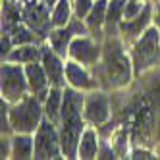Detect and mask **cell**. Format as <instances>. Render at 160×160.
Listing matches in <instances>:
<instances>
[{"mask_svg": "<svg viewBox=\"0 0 160 160\" xmlns=\"http://www.w3.org/2000/svg\"><path fill=\"white\" fill-rule=\"evenodd\" d=\"M93 72L100 83V89L118 91L125 89L135 81L133 62L129 48L125 42L116 37H106L102 42V60L93 68Z\"/></svg>", "mask_w": 160, "mask_h": 160, "instance_id": "obj_1", "label": "cell"}, {"mask_svg": "<svg viewBox=\"0 0 160 160\" xmlns=\"http://www.w3.org/2000/svg\"><path fill=\"white\" fill-rule=\"evenodd\" d=\"M129 54L133 62L135 79L147 73L148 70H152V68L160 66V29L158 25H154V21L129 47Z\"/></svg>", "mask_w": 160, "mask_h": 160, "instance_id": "obj_2", "label": "cell"}, {"mask_svg": "<svg viewBox=\"0 0 160 160\" xmlns=\"http://www.w3.org/2000/svg\"><path fill=\"white\" fill-rule=\"evenodd\" d=\"M42 118H44L42 102L33 93L10 104V123H12L14 133H35Z\"/></svg>", "mask_w": 160, "mask_h": 160, "instance_id": "obj_3", "label": "cell"}, {"mask_svg": "<svg viewBox=\"0 0 160 160\" xmlns=\"http://www.w3.org/2000/svg\"><path fill=\"white\" fill-rule=\"evenodd\" d=\"M0 93H2V98L8 100L10 104L21 100L31 93L27 75H25V64H16L6 60L2 62V68H0Z\"/></svg>", "mask_w": 160, "mask_h": 160, "instance_id": "obj_4", "label": "cell"}, {"mask_svg": "<svg viewBox=\"0 0 160 160\" xmlns=\"http://www.w3.org/2000/svg\"><path fill=\"white\" fill-rule=\"evenodd\" d=\"M35 135V152L33 158H64L62 154V145H60V131L58 123L50 122L48 118H42L41 125L37 128Z\"/></svg>", "mask_w": 160, "mask_h": 160, "instance_id": "obj_5", "label": "cell"}, {"mask_svg": "<svg viewBox=\"0 0 160 160\" xmlns=\"http://www.w3.org/2000/svg\"><path fill=\"white\" fill-rule=\"evenodd\" d=\"M112 98H110V91L106 89H95L85 93V104H83V118L87 123L95 125H102L104 122L112 120Z\"/></svg>", "mask_w": 160, "mask_h": 160, "instance_id": "obj_6", "label": "cell"}, {"mask_svg": "<svg viewBox=\"0 0 160 160\" xmlns=\"http://www.w3.org/2000/svg\"><path fill=\"white\" fill-rule=\"evenodd\" d=\"M23 4V21L39 35L42 42H47L52 21H50V8L44 4V0H21Z\"/></svg>", "mask_w": 160, "mask_h": 160, "instance_id": "obj_7", "label": "cell"}, {"mask_svg": "<svg viewBox=\"0 0 160 160\" xmlns=\"http://www.w3.org/2000/svg\"><path fill=\"white\" fill-rule=\"evenodd\" d=\"M68 58H72L87 68H93L102 60V42L93 39L91 35H79L73 37L70 42V52Z\"/></svg>", "mask_w": 160, "mask_h": 160, "instance_id": "obj_8", "label": "cell"}, {"mask_svg": "<svg viewBox=\"0 0 160 160\" xmlns=\"http://www.w3.org/2000/svg\"><path fill=\"white\" fill-rule=\"evenodd\" d=\"M66 83L77 91H83V93L100 89V83H98L95 72L72 58L66 60Z\"/></svg>", "mask_w": 160, "mask_h": 160, "instance_id": "obj_9", "label": "cell"}, {"mask_svg": "<svg viewBox=\"0 0 160 160\" xmlns=\"http://www.w3.org/2000/svg\"><path fill=\"white\" fill-rule=\"evenodd\" d=\"M152 19H154V4L152 2H147L141 16H137L133 19H122L120 21V39L125 42V47L129 48L145 33V29L152 23Z\"/></svg>", "mask_w": 160, "mask_h": 160, "instance_id": "obj_10", "label": "cell"}, {"mask_svg": "<svg viewBox=\"0 0 160 160\" xmlns=\"http://www.w3.org/2000/svg\"><path fill=\"white\" fill-rule=\"evenodd\" d=\"M41 64L44 68V72L48 75V83L50 87H66V60L62 56H58L50 47L48 42H42V58Z\"/></svg>", "mask_w": 160, "mask_h": 160, "instance_id": "obj_11", "label": "cell"}, {"mask_svg": "<svg viewBox=\"0 0 160 160\" xmlns=\"http://www.w3.org/2000/svg\"><path fill=\"white\" fill-rule=\"evenodd\" d=\"M25 75H27V83H29V91L33 95H37V98L41 102L47 100L48 93H50V83H48V75L44 72V68L41 62H29L25 64Z\"/></svg>", "mask_w": 160, "mask_h": 160, "instance_id": "obj_12", "label": "cell"}, {"mask_svg": "<svg viewBox=\"0 0 160 160\" xmlns=\"http://www.w3.org/2000/svg\"><path fill=\"white\" fill-rule=\"evenodd\" d=\"M106 10H108V0H95L89 16L85 18V23L89 27V35L100 42H104V39H106V33H104Z\"/></svg>", "mask_w": 160, "mask_h": 160, "instance_id": "obj_13", "label": "cell"}, {"mask_svg": "<svg viewBox=\"0 0 160 160\" xmlns=\"http://www.w3.org/2000/svg\"><path fill=\"white\" fill-rule=\"evenodd\" d=\"M98 147H100V135L95 125L87 123L85 129L81 133L79 139V147H77V158L79 160H93L98 156Z\"/></svg>", "mask_w": 160, "mask_h": 160, "instance_id": "obj_14", "label": "cell"}, {"mask_svg": "<svg viewBox=\"0 0 160 160\" xmlns=\"http://www.w3.org/2000/svg\"><path fill=\"white\" fill-rule=\"evenodd\" d=\"M41 58H42V42H29V44L14 47L4 60L16 64H29V62H41Z\"/></svg>", "mask_w": 160, "mask_h": 160, "instance_id": "obj_15", "label": "cell"}, {"mask_svg": "<svg viewBox=\"0 0 160 160\" xmlns=\"http://www.w3.org/2000/svg\"><path fill=\"white\" fill-rule=\"evenodd\" d=\"M35 152V135L33 133H14L12 135V158L27 160Z\"/></svg>", "mask_w": 160, "mask_h": 160, "instance_id": "obj_16", "label": "cell"}, {"mask_svg": "<svg viewBox=\"0 0 160 160\" xmlns=\"http://www.w3.org/2000/svg\"><path fill=\"white\" fill-rule=\"evenodd\" d=\"M72 39H73V35H72V31L68 29V27H54L50 31L47 42H48V47L58 56H62L64 60H68V52H70Z\"/></svg>", "mask_w": 160, "mask_h": 160, "instance_id": "obj_17", "label": "cell"}, {"mask_svg": "<svg viewBox=\"0 0 160 160\" xmlns=\"http://www.w3.org/2000/svg\"><path fill=\"white\" fill-rule=\"evenodd\" d=\"M123 6H125V0H108L106 23H104L106 37L120 35V21L123 19Z\"/></svg>", "mask_w": 160, "mask_h": 160, "instance_id": "obj_18", "label": "cell"}, {"mask_svg": "<svg viewBox=\"0 0 160 160\" xmlns=\"http://www.w3.org/2000/svg\"><path fill=\"white\" fill-rule=\"evenodd\" d=\"M62 100H64V89L62 87H50V93H48L47 100L42 102L44 118H48L50 122L58 123L60 122V112H62Z\"/></svg>", "mask_w": 160, "mask_h": 160, "instance_id": "obj_19", "label": "cell"}, {"mask_svg": "<svg viewBox=\"0 0 160 160\" xmlns=\"http://www.w3.org/2000/svg\"><path fill=\"white\" fill-rule=\"evenodd\" d=\"M110 143L114 147V151H116V156L118 158H129L131 147H129V129H128V125L120 123L118 128H116V131L112 133Z\"/></svg>", "mask_w": 160, "mask_h": 160, "instance_id": "obj_20", "label": "cell"}, {"mask_svg": "<svg viewBox=\"0 0 160 160\" xmlns=\"http://www.w3.org/2000/svg\"><path fill=\"white\" fill-rule=\"evenodd\" d=\"M73 18V4L72 0H58L50 10V21L52 29L54 27H66L70 23V19Z\"/></svg>", "mask_w": 160, "mask_h": 160, "instance_id": "obj_21", "label": "cell"}, {"mask_svg": "<svg viewBox=\"0 0 160 160\" xmlns=\"http://www.w3.org/2000/svg\"><path fill=\"white\" fill-rule=\"evenodd\" d=\"M148 0H125L123 6V19H133L137 16L143 14V10L147 6Z\"/></svg>", "mask_w": 160, "mask_h": 160, "instance_id": "obj_22", "label": "cell"}, {"mask_svg": "<svg viewBox=\"0 0 160 160\" xmlns=\"http://www.w3.org/2000/svg\"><path fill=\"white\" fill-rule=\"evenodd\" d=\"M72 4H73V16L85 19L95 4V0H72Z\"/></svg>", "mask_w": 160, "mask_h": 160, "instance_id": "obj_23", "label": "cell"}, {"mask_svg": "<svg viewBox=\"0 0 160 160\" xmlns=\"http://www.w3.org/2000/svg\"><path fill=\"white\" fill-rule=\"evenodd\" d=\"M129 158H133V160H141V158H143V160H151V158H158V154H156V151H151L148 147L133 145Z\"/></svg>", "mask_w": 160, "mask_h": 160, "instance_id": "obj_24", "label": "cell"}, {"mask_svg": "<svg viewBox=\"0 0 160 160\" xmlns=\"http://www.w3.org/2000/svg\"><path fill=\"white\" fill-rule=\"evenodd\" d=\"M68 29L72 31V35L73 37H79V35H89V27H87V23H85V19H81V18H72L70 19V23L66 25Z\"/></svg>", "mask_w": 160, "mask_h": 160, "instance_id": "obj_25", "label": "cell"}, {"mask_svg": "<svg viewBox=\"0 0 160 160\" xmlns=\"http://www.w3.org/2000/svg\"><path fill=\"white\" fill-rule=\"evenodd\" d=\"M0 158H12V135L2 133L0 139Z\"/></svg>", "mask_w": 160, "mask_h": 160, "instance_id": "obj_26", "label": "cell"}, {"mask_svg": "<svg viewBox=\"0 0 160 160\" xmlns=\"http://www.w3.org/2000/svg\"><path fill=\"white\" fill-rule=\"evenodd\" d=\"M154 25H158V29H160V10H158V12H154Z\"/></svg>", "mask_w": 160, "mask_h": 160, "instance_id": "obj_27", "label": "cell"}, {"mask_svg": "<svg viewBox=\"0 0 160 160\" xmlns=\"http://www.w3.org/2000/svg\"><path fill=\"white\" fill-rule=\"evenodd\" d=\"M56 2H58V0H44V4H47V6H48L50 10L54 8V4H56Z\"/></svg>", "mask_w": 160, "mask_h": 160, "instance_id": "obj_28", "label": "cell"}, {"mask_svg": "<svg viewBox=\"0 0 160 160\" xmlns=\"http://www.w3.org/2000/svg\"><path fill=\"white\" fill-rule=\"evenodd\" d=\"M2 2H18V0H2Z\"/></svg>", "mask_w": 160, "mask_h": 160, "instance_id": "obj_29", "label": "cell"}]
</instances>
